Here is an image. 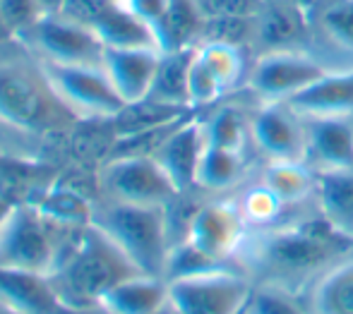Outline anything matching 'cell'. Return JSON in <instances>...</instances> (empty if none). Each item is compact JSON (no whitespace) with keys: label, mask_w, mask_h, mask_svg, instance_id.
Instances as JSON below:
<instances>
[{"label":"cell","mask_w":353,"mask_h":314,"mask_svg":"<svg viewBox=\"0 0 353 314\" xmlns=\"http://www.w3.org/2000/svg\"><path fill=\"white\" fill-rule=\"evenodd\" d=\"M142 273L125 252L94 223L79 228L65 245L51 281L70 310H99L101 297L121 281Z\"/></svg>","instance_id":"cell-2"},{"label":"cell","mask_w":353,"mask_h":314,"mask_svg":"<svg viewBox=\"0 0 353 314\" xmlns=\"http://www.w3.org/2000/svg\"><path fill=\"white\" fill-rule=\"evenodd\" d=\"M79 228H63L34 204H14L0 228V269L51 276Z\"/></svg>","instance_id":"cell-4"},{"label":"cell","mask_w":353,"mask_h":314,"mask_svg":"<svg viewBox=\"0 0 353 314\" xmlns=\"http://www.w3.org/2000/svg\"><path fill=\"white\" fill-rule=\"evenodd\" d=\"M195 48H178V51H161L154 77L152 92L147 98L166 106L178 108H192L190 106V92H188V77H190V63L195 56Z\"/></svg>","instance_id":"cell-26"},{"label":"cell","mask_w":353,"mask_h":314,"mask_svg":"<svg viewBox=\"0 0 353 314\" xmlns=\"http://www.w3.org/2000/svg\"><path fill=\"white\" fill-rule=\"evenodd\" d=\"M332 48L353 53V0H317L312 10V32Z\"/></svg>","instance_id":"cell-28"},{"label":"cell","mask_w":353,"mask_h":314,"mask_svg":"<svg viewBox=\"0 0 353 314\" xmlns=\"http://www.w3.org/2000/svg\"><path fill=\"white\" fill-rule=\"evenodd\" d=\"M103 192L111 202L166 207L178 187L154 156H118L103 168Z\"/></svg>","instance_id":"cell-10"},{"label":"cell","mask_w":353,"mask_h":314,"mask_svg":"<svg viewBox=\"0 0 353 314\" xmlns=\"http://www.w3.org/2000/svg\"><path fill=\"white\" fill-rule=\"evenodd\" d=\"M305 127V163L312 171L353 168V118H310Z\"/></svg>","instance_id":"cell-17"},{"label":"cell","mask_w":353,"mask_h":314,"mask_svg":"<svg viewBox=\"0 0 353 314\" xmlns=\"http://www.w3.org/2000/svg\"><path fill=\"white\" fill-rule=\"evenodd\" d=\"M245 173H248L245 151L207 144L205 154H202L200 168H197L195 187L200 192L216 197V194H223L228 189H236L245 180Z\"/></svg>","instance_id":"cell-25"},{"label":"cell","mask_w":353,"mask_h":314,"mask_svg":"<svg viewBox=\"0 0 353 314\" xmlns=\"http://www.w3.org/2000/svg\"><path fill=\"white\" fill-rule=\"evenodd\" d=\"M223 266H233V264L216 262V259H212L210 254L197 250L192 242L181 240L171 247V252H168L166 269H163V278H166V281H176V278L197 276V273L214 271V269H223Z\"/></svg>","instance_id":"cell-32"},{"label":"cell","mask_w":353,"mask_h":314,"mask_svg":"<svg viewBox=\"0 0 353 314\" xmlns=\"http://www.w3.org/2000/svg\"><path fill=\"white\" fill-rule=\"evenodd\" d=\"M245 314H307L298 293L274 283H255Z\"/></svg>","instance_id":"cell-33"},{"label":"cell","mask_w":353,"mask_h":314,"mask_svg":"<svg viewBox=\"0 0 353 314\" xmlns=\"http://www.w3.org/2000/svg\"><path fill=\"white\" fill-rule=\"evenodd\" d=\"M248 233L250 228H248L236 199L212 197L205 199L195 211L185 240L216 262L238 266L236 257Z\"/></svg>","instance_id":"cell-11"},{"label":"cell","mask_w":353,"mask_h":314,"mask_svg":"<svg viewBox=\"0 0 353 314\" xmlns=\"http://www.w3.org/2000/svg\"><path fill=\"white\" fill-rule=\"evenodd\" d=\"M250 144L267 161H305V121L286 103H257Z\"/></svg>","instance_id":"cell-12"},{"label":"cell","mask_w":353,"mask_h":314,"mask_svg":"<svg viewBox=\"0 0 353 314\" xmlns=\"http://www.w3.org/2000/svg\"><path fill=\"white\" fill-rule=\"evenodd\" d=\"M111 3L113 0H65L61 14L72 19V22L82 24V27L92 29Z\"/></svg>","instance_id":"cell-36"},{"label":"cell","mask_w":353,"mask_h":314,"mask_svg":"<svg viewBox=\"0 0 353 314\" xmlns=\"http://www.w3.org/2000/svg\"><path fill=\"white\" fill-rule=\"evenodd\" d=\"M0 295L8 297L24 314H82L63 302L51 276L46 273L0 269Z\"/></svg>","instance_id":"cell-19"},{"label":"cell","mask_w":353,"mask_h":314,"mask_svg":"<svg viewBox=\"0 0 353 314\" xmlns=\"http://www.w3.org/2000/svg\"><path fill=\"white\" fill-rule=\"evenodd\" d=\"M12 207H14V202H10V199L5 197L3 192H0V228H3L5 218H8V213L12 211Z\"/></svg>","instance_id":"cell-38"},{"label":"cell","mask_w":353,"mask_h":314,"mask_svg":"<svg viewBox=\"0 0 353 314\" xmlns=\"http://www.w3.org/2000/svg\"><path fill=\"white\" fill-rule=\"evenodd\" d=\"M334 65L322 61L307 48L257 53L248 70V92L255 103H283L327 74Z\"/></svg>","instance_id":"cell-6"},{"label":"cell","mask_w":353,"mask_h":314,"mask_svg":"<svg viewBox=\"0 0 353 314\" xmlns=\"http://www.w3.org/2000/svg\"><path fill=\"white\" fill-rule=\"evenodd\" d=\"M70 113L53 94L41 67L0 63V123L22 132H43L61 125Z\"/></svg>","instance_id":"cell-5"},{"label":"cell","mask_w":353,"mask_h":314,"mask_svg":"<svg viewBox=\"0 0 353 314\" xmlns=\"http://www.w3.org/2000/svg\"><path fill=\"white\" fill-rule=\"evenodd\" d=\"M92 223L101 228L142 273L163 278L171 252L166 207L108 202L103 209L94 211Z\"/></svg>","instance_id":"cell-3"},{"label":"cell","mask_w":353,"mask_h":314,"mask_svg":"<svg viewBox=\"0 0 353 314\" xmlns=\"http://www.w3.org/2000/svg\"><path fill=\"white\" fill-rule=\"evenodd\" d=\"M197 43H226L236 48L255 46V17H221L205 19Z\"/></svg>","instance_id":"cell-31"},{"label":"cell","mask_w":353,"mask_h":314,"mask_svg":"<svg viewBox=\"0 0 353 314\" xmlns=\"http://www.w3.org/2000/svg\"><path fill=\"white\" fill-rule=\"evenodd\" d=\"M252 113H255V108L250 111L241 103H214L207 116H200L207 144L245 151L250 147Z\"/></svg>","instance_id":"cell-23"},{"label":"cell","mask_w":353,"mask_h":314,"mask_svg":"<svg viewBox=\"0 0 353 314\" xmlns=\"http://www.w3.org/2000/svg\"><path fill=\"white\" fill-rule=\"evenodd\" d=\"M202 17L192 0H171L166 17L159 29V48L161 51H178L192 48L200 41Z\"/></svg>","instance_id":"cell-27"},{"label":"cell","mask_w":353,"mask_h":314,"mask_svg":"<svg viewBox=\"0 0 353 314\" xmlns=\"http://www.w3.org/2000/svg\"><path fill=\"white\" fill-rule=\"evenodd\" d=\"M236 202L250 231H265V228L279 226V223H283V213L288 211L279 202V197L262 180L248 187L241 197H236Z\"/></svg>","instance_id":"cell-29"},{"label":"cell","mask_w":353,"mask_h":314,"mask_svg":"<svg viewBox=\"0 0 353 314\" xmlns=\"http://www.w3.org/2000/svg\"><path fill=\"white\" fill-rule=\"evenodd\" d=\"M0 17L10 27L12 36L17 39L24 34L34 22L43 17V10L39 8L37 0H0Z\"/></svg>","instance_id":"cell-35"},{"label":"cell","mask_w":353,"mask_h":314,"mask_svg":"<svg viewBox=\"0 0 353 314\" xmlns=\"http://www.w3.org/2000/svg\"><path fill=\"white\" fill-rule=\"evenodd\" d=\"M159 58V48H106L101 65L121 98L132 106L144 101L152 92Z\"/></svg>","instance_id":"cell-16"},{"label":"cell","mask_w":353,"mask_h":314,"mask_svg":"<svg viewBox=\"0 0 353 314\" xmlns=\"http://www.w3.org/2000/svg\"><path fill=\"white\" fill-rule=\"evenodd\" d=\"M192 5L205 22L221 17H257L265 0H192Z\"/></svg>","instance_id":"cell-34"},{"label":"cell","mask_w":353,"mask_h":314,"mask_svg":"<svg viewBox=\"0 0 353 314\" xmlns=\"http://www.w3.org/2000/svg\"><path fill=\"white\" fill-rule=\"evenodd\" d=\"M168 302V281L137 273L113 286L99 302L103 314H154Z\"/></svg>","instance_id":"cell-20"},{"label":"cell","mask_w":353,"mask_h":314,"mask_svg":"<svg viewBox=\"0 0 353 314\" xmlns=\"http://www.w3.org/2000/svg\"><path fill=\"white\" fill-rule=\"evenodd\" d=\"M351 252L353 238L312 211L265 231H250L236 264L255 283H274L301 293L317 273Z\"/></svg>","instance_id":"cell-1"},{"label":"cell","mask_w":353,"mask_h":314,"mask_svg":"<svg viewBox=\"0 0 353 314\" xmlns=\"http://www.w3.org/2000/svg\"><path fill=\"white\" fill-rule=\"evenodd\" d=\"M260 180L279 197V202L291 209L315 207L317 173L305 161H267Z\"/></svg>","instance_id":"cell-21"},{"label":"cell","mask_w":353,"mask_h":314,"mask_svg":"<svg viewBox=\"0 0 353 314\" xmlns=\"http://www.w3.org/2000/svg\"><path fill=\"white\" fill-rule=\"evenodd\" d=\"M205 149V129H202V121L195 111L163 139L161 147L154 151V158L173 180L178 192H188V189H197V168H200Z\"/></svg>","instance_id":"cell-14"},{"label":"cell","mask_w":353,"mask_h":314,"mask_svg":"<svg viewBox=\"0 0 353 314\" xmlns=\"http://www.w3.org/2000/svg\"><path fill=\"white\" fill-rule=\"evenodd\" d=\"M92 32L106 48H159L152 29L140 22L132 12H128L121 5V0H113L108 5L106 12L92 27Z\"/></svg>","instance_id":"cell-24"},{"label":"cell","mask_w":353,"mask_h":314,"mask_svg":"<svg viewBox=\"0 0 353 314\" xmlns=\"http://www.w3.org/2000/svg\"><path fill=\"white\" fill-rule=\"evenodd\" d=\"M298 297L307 314H353V252L317 273Z\"/></svg>","instance_id":"cell-18"},{"label":"cell","mask_w":353,"mask_h":314,"mask_svg":"<svg viewBox=\"0 0 353 314\" xmlns=\"http://www.w3.org/2000/svg\"><path fill=\"white\" fill-rule=\"evenodd\" d=\"M0 314H24V312L17 310V307H14L12 302L8 300V297L0 295Z\"/></svg>","instance_id":"cell-39"},{"label":"cell","mask_w":353,"mask_h":314,"mask_svg":"<svg viewBox=\"0 0 353 314\" xmlns=\"http://www.w3.org/2000/svg\"><path fill=\"white\" fill-rule=\"evenodd\" d=\"M46 82L61 103L82 118H118L128 103L116 92L103 65H61L39 61Z\"/></svg>","instance_id":"cell-7"},{"label":"cell","mask_w":353,"mask_h":314,"mask_svg":"<svg viewBox=\"0 0 353 314\" xmlns=\"http://www.w3.org/2000/svg\"><path fill=\"white\" fill-rule=\"evenodd\" d=\"M255 281L238 266L168 281V300L181 314H245Z\"/></svg>","instance_id":"cell-8"},{"label":"cell","mask_w":353,"mask_h":314,"mask_svg":"<svg viewBox=\"0 0 353 314\" xmlns=\"http://www.w3.org/2000/svg\"><path fill=\"white\" fill-rule=\"evenodd\" d=\"M10 36H12V32H10V27L5 24V19L0 17V43H3L5 39H10Z\"/></svg>","instance_id":"cell-40"},{"label":"cell","mask_w":353,"mask_h":314,"mask_svg":"<svg viewBox=\"0 0 353 314\" xmlns=\"http://www.w3.org/2000/svg\"><path fill=\"white\" fill-rule=\"evenodd\" d=\"M312 36V12L286 0H265L255 17V48L267 51H288L305 48Z\"/></svg>","instance_id":"cell-13"},{"label":"cell","mask_w":353,"mask_h":314,"mask_svg":"<svg viewBox=\"0 0 353 314\" xmlns=\"http://www.w3.org/2000/svg\"><path fill=\"white\" fill-rule=\"evenodd\" d=\"M154 314H181V312H178V310H176V307H173V305H171V300H168V302H166V305H163V307H161V310H159V312H154Z\"/></svg>","instance_id":"cell-41"},{"label":"cell","mask_w":353,"mask_h":314,"mask_svg":"<svg viewBox=\"0 0 353 314\" xmlns=\"http://www.w3.org/2000/svg\"><path fill=\"white\" fill-rule=\"evenodd\" d=\"M34 207L43 213L46 218H51L53 223L63 228H84L94 221V211L87 204V199L82 194L72 192V189H56L48 192L41 202H37Z\"/></svg>","instance_id":"cell-30"},{"label":"cell","mask_w":353,"mask_h":314,"mask_svg":"<svg viewBox=\"0 0 353 314\" xmlns=\"http://www.w3.org/2000/svg\"><path fill=\"white\" fill-rule=\"evenodd\" d=\"M17 39L43 63L101 65L106 53V46L99 41L92 29L63 14H43Z\"/></svg>","instance_id":"cell-9"},{"label":"cell","mask_w":353,"mask_h":314,"mask_svg":"<svg viewBox=\"0 0 353 314\" xmlns=\"http://www.w3.org/2000/svg\"><path fill=\"white\" fill-rule=\"evenodd\" d=\"M315 211L353 238V168L317 173Z\"/></svg>","instance_id":"cell-22"},{"label":"cell","mask_w":353,"mask_h":314,"mask_svg":"<svg viewBox=\"0 0 353 314\" xmlns=\"http://www.w3.org/2000/svg\"><path fill=\"white\" fill-rule=\"evenodd\" d=\"M37 3L43 10V14H61L65 0H37Z\"/></svg>","instance_id":"cell-37"},{"label":"cell","mask_w":353,"mask_h":314,"mask_svg":"<svg viewBox=\"0 0 353 314\" xmlns=\"http://www.w3.org/2000/svg\"><path fill=\"white\" fill-rule=\"evenodd\" d=\"M301 118H353V65L332 67L317 82L283 101Z\"/></svg>","instance_id":"cell-15"}]
</instances>
